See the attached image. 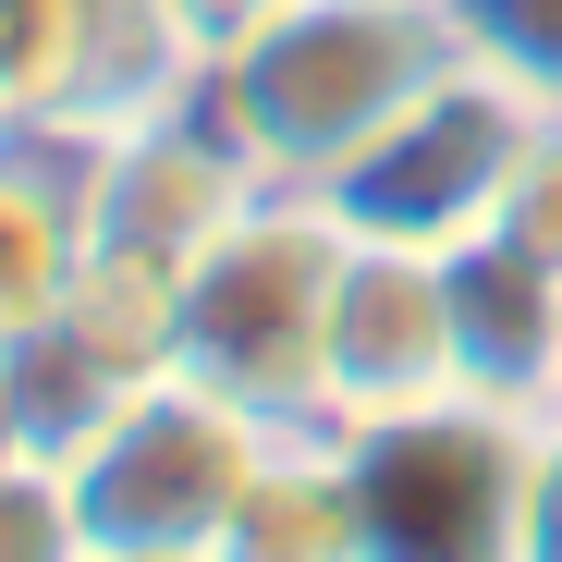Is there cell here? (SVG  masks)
<instances>
[{
	"mask_svg": "<svg viewBox=\"0 0 562 562\" xmlns=\"http://www.w3.org/2000/svg\"><path fill=\"white\" fill-rule=\"evenodd\" d=\"M342 514L355 562H526V464L538 416L502 392H440L392 416H342Z\"/></svg>",
	"mask_w": 562,
	"mask_h": 562,
	"instance_id": "cell-1",
	"label": "cell"
}]
</instances>
